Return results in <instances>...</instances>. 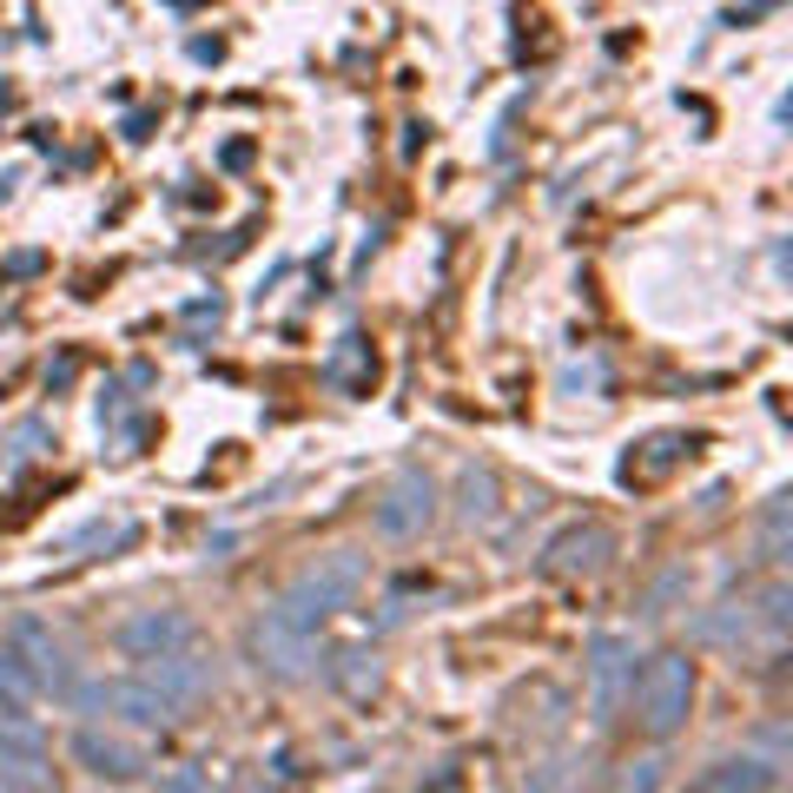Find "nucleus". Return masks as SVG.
<instances>
[{"label":"nucleus","instance_id":"1","mask_svg":"<svg viewBox=\"0 0 793 793\" xmlns=\"http://www.w3.org/2000/svg\"><path fill=\"white\" fill-rule=\"evenodd\" d=\"M364 588V555L357 549H331V555H318L285 595H278V609L298 622V629H318V622H331L350 595Z\"/></svg>","mask_w":793,"mask_h":793},{"label":"nucleus","instance_id":"2","mask_svg":"<svg viewBox=\"0 0 793 793\" xmlns=\"http://www.w3.org/2000/svg\"><path fill=\"white\" fill-rule=\"evenodd\" d=\"M629 694H635L642 727H648L655 740H668V734H681V721H688V708H694V662H688V655H655Z\"/></svg>","mask_w":793,"mask_h":793},{"label":"nucleus","instance_id":"3","mask_svg":"<svg viewBox=\"0 0 793 793\" xmlns=\"http://www.w3.org/2000/svg\"><path fill=\"white\" fill-rule=\"evenodd\" d=\"M245 648H252L258 675H272V681H304L318 668V629H298L278 602L258 609V622L245 629Z\"/></svg>","mask_w":793,"mask_h":793},{"label":"nucleus","instance_id":"4","mask_svg":"<svg viewBox=\"0 0 793 793\" xmlns=\"http://www.w3.org/2000/svg\"><path fill=\"white\" fill-rule=\"evenodd\" d=\"M8 655L27 668V681H34V694H73V655H67V642L41 622V616H14L8 622Z\"/></svg>","mask_w":793,"mask_h":793},{"label":"nucleus","instance_id":"5","mask_svg":"<svg viewBox=\"0 0 793 793\" xmlns=\"http://www.w3.org/2000/svg\"><path fill=\"white\" fill-rule=\"evenodd\" d=\"M73 708H87V714H113V721H126V727H172V701L165 694H152L139 675H126V681H73V694H67Z\"/></svg>","mask_w":793,"mask_h":793},{"label":"nucleus","instance_id":"6","mask_svg":"<svg viewBox=\"0 0 793 793\" xmlns=\"http://www.w3.org/2000/svg\"><path fill=\"white\" fill-rule=\"evenodd\" d=\"M437 522V476L430 470H396L377 496V536L390 542H417Z\"/></svg>","mask_w":793,"mask_h":793},{"label":"nucleus","instance_id":"7","mask_svg":"<svg viewBox=\"0 0 793 793\" xmlns=\"http://www.w3.org/2000/svg\"><path fill=\"white\" fill-rule=\"evenodd\" d=\"M635 688V642L629 635H595L588 642V708L595 721H616Z\"/></svg>","mask_w":793,"mask_h":793},{"label":"nucleus","instance_id":"8","mask_svg":"<svg viewBox=\"0 0 793 793\" xmlns=\"http://www.w3.org/2000/svg\"><path fill=\"white\" fill-rule=\"evenodd\" d=\"M113 642L133 655V662H152V655H172V648H192V616L185 609H139L113 629Z\"/></svg>","mask_w":793,"mask_h":793},{"label":"nucleus","instance_id":"9","mask_svg":"<svg viewBox=\"0 0 793 793\" xmlns=\"http://www.w3.org/2000/svg\"><path fill=\"white\" fill-rule=\"evenodd\" d=\"M616 555V536L602 522H568L549 549H542V568L549 575H595V568H609Z\"/></svg>","mask_w":793,"mask_h":793},{"label":"nucleus","instance_id":"10","mask_svg":"<svg viewBox=\"0 0 793 793\" xmlns=\"http://www.w3.org/2000/svg\"><path fill=\"white\" fill-rule=\"evenodd\" d=\"M139 681H146L152 694H165L172 708H192L198 694L212 688V662H198L192 648H172V655H152V662L139 668Z\"/></svg>","mask_w":793,"mask_h":793},{"label":"nucleus","instance_id":"11","mask_svg":"<svg viewBox=\"0 0 793 793\" xmlns=\"http://www.w3.org/2000/svg\"><path fill=\"white\" fill-rule=\"evenodd\" d=\"M73 760H80L93 780H113V786H126V780H139V773H146L139 747H133V740H119V734H106V727H80V734H73Z\"/></svg>","mask_w":793,"mask_h":793},{"label":"nucleus","instance_id":"12","mask_svg":"<svg viewBox=\"0 0 793 793\" xmlns=\"http://www.w3.org/2000/svg\"><path fill=\"white\" fill-rule=\"evenodd\" d=\"M688 793H780V767L754 760V754H734V760H714L688 780Z\"/></svg>","mask_w":793,"mask_h":793},{"label":"nucleus","instance_id":"13","mask_svg":"<svg viewBox=\"0 0 793 793\" xmlns=\"http://www.w3.org/2000/svg\"><path fill=\"white\" fill-rule=\"evenodd\" d=\"M754 602H721V609H708L701 622H694V635L701 642H714V648H747L754 642Z\"/></svg>","mask_w":793,"mask_h":793},{"label":"nucleus","instance_id":"14","mask_svg":"<svg viewBox=\"0 0 793 793\" xmlns=\"http://www.w3.org/2000/svg\"><path fill=\"white\" fill-rule=\"evenodd\" d=\"M786 555H793V496H767V509H760V562L786 568Z\"/></svg>","mask_w":793,"mask_h":793},{"label":"nucleus","instance_id":"15","mask_svg":"<svg viewBox=\"0 0 793 793\" xmlns=\"http://www.w3.org/2000/svg\"><path fill=\"white\" fill-rule=\"evenodd\" d=\"M457 496H463V503H457L463 522H490V516H496V476H490V470H463Z\"/></svg>","mask_w":793,"mask_h":793},{"label":"nucleus","instance_id":"16","mask_svg":"<svg viewBox=\"0 0 793 793\" xmlns=\"http://www.w3.org/2000/svg\"><path fill=\"white\" fill-rule=\"evenodd\" d=\"M754 622L767 629V642H780V635H786V622H793V588H786V575H773V582H767V595L754 602Z\"/></svg>","mask_w":793,"mask_h":793},{"label":"nucleus","instance_id":"17","mask_svg":"<svg viewBox=\"0 0 793 793\" xmlns=\"http://www.w3.org/2000/svg\"><path fill=\"white\" fill-rule=\"evenodd\" d=\"M0 754H47V734L27 721V708H0Z\"/></svg>","mask_w":793,"mask_h":793},{"label":"nucleus","instance_id":"18","mask_svg":"<svg viewBox=\"0 0 793 793\" xmlns=\"http://www.w3.org/2000/svg\"><path fill=\"white\" fill-rule=\"evenodd\" d=\"M119 542H133V522H87V529H73L60 549L73 555V549H119Z\"/></svg>","mask_w":793,"mask_h":793},{"label":"nucleus","instance_id":"19","mask_svg":"<svg viewBox=\"0 0 793 793\" xmlns=\"http://www.w3.org/2000/svg\"><path fill=\"white\" fill-rule=\"evenodd\" d=\"M34 701V681H27V668L8 655V642H0V708H27Z\"/></svg>","mask_w":793,"mask_h":793},{"label":"nucleus","instance_id":"20","mask_svg":"<svg viewBox=\"0 0 793 793\" xmlns=\"http://www.w3.org/2000/svg\"><path fill=\"white\" fill-rule=\"evenodd\" d=\"M357 357H364V337H337V350H331L324 377H331V383H344V390H364V377H357Z\"/></svg>","mask_w":793,"mask_h":793},{"label":"nucleus","instance_id":"21","mask_svg":"<svg viewBox=\"0 0 793 793\" xmlns=\"http://www.w3.org/2000/svg\"><path fill=\"white\" fill-rule=\"evenodd\" d=\"M675 595H688V568H681V562L655 575V588L642 595V616H668V602H675Z\"/></svg>","mask_w":793,"mask_h":793},{"label":"nucleus","instance_id":"22","mask_svg":"<svg viewBox=\"0 0 793 793\" xmlns=\"http://www.w3.org/2000/svg\"><path fill=\"white\" fill-rule=\"evenodd\" d=\"M602 377H609V370H602V357H588V364H568V370H562V396H582V390H602Z\"/></svg>","mask_w":793,"mask_h":793},{"label":"nucleus","instance_id":"23","mask_svg":"<svg viewBox=\"0 0 793 793\" xmlns=\"http://www.w3.org/2000/svg\"><path fill=\"white\" fill-rule=\"evenodd\" d=\"M754 740L767 747V754H754V760H767V767H786V721H767Z\"/></svg>","mask_w":793,"mask_h":793},{"label":"nucleus","instance_id":"24","mask_svg":"<svg viewBox=\"0 0 793 793\" xmlns=\"http://www.w3.org/2000/svg\"><path fill=\"white\" fill-rule=\"evenodd\" d=\"M159 793H212V786L198 767H172V773H159Z\"/></svg>","mask_w":793,"mask_h":793},{"label":"nucleus","instance_id":"25","mask_svg":"<svg viewBox=\"0 0 793 793\" xmlns=\"http://www.w3.org/2000/svg\"><path fill=\"white\" fill-rule=\"evenodd\" d=\"M41 444H47V424H27V430L14 437V450H8V457H14V463H27V457H34Z\"/></svg>","mask_w":793,"mask_h":793},{"label":"nucleus","instance_id":"26","mask_svg":"<svg viewBox=\"0 0 793 793\" xmlns=\"http://www.w3.org/2000/svg\"><path fill=\"white\" fill-rule=\"evenodd\" d=\"M47 383H54V390H67V383H73V357H60V364L47 370Z\"/></svg>","mask_w":793,"mask_h":793},{"label":"nucleus","instance_id":"27","mask_svg":"<svg viewBox=\"0 0 793 793\" xmlns=\"http://www.w3.org/2000/svg\"><path fill=\"white\" fill-rule=\"evenodd\" d=\"M212 793H219V786H212Z\"/></svg>","mask_w":793,"mask_h":793}]
</instances>
